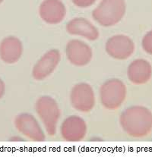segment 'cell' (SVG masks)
<instances>
[{
  "label": "cell",
  "mask_w": 152,
  "mask_h": 157,
  "mask_svg": "<svg viewBox=\"0 0 152 157\" xmlns=\"http://www.w3.org/2000/svg\"><path fill=\"white\" fill-rule=\"evenodd\" d=\"M70 102L80 113L91 112L95 105V94L92 86L87 83L76 84L70 93Z\"/></svg>",
  "instance_id": "cell-5"
},
{
  "label": "cell",
  "mask_w": 152,
  "mask_h": 157,
  "mask_svg": "<svg viewBox=\"0 0 152 157\" xmlns=\"http://www.w3.org/2000/svg\"><path fill=\"white\" fill-rule=\"evenodd\" d=\"M16 129L25 137L33 141H44L46 135L41 124L33 115L21 113L15 118Z\"/></svg>",
  "instance_id": "cell-6"
},
{
  "label": "cell",
  "mask_w": 152,
  "mask_h": 157,
  "mask_svg": "<svg viewBox=\"0 0 152 157\" xmlns=\"http://www.w3.org/2000/svg\"><path fill=\"white\" fill-rule=\"evenodd\" d=\"M126 11L125 0H101L93 10L92 17L103 27H112L119 23Z\"/></svg>",
  "instance_id": "cell-2"
},
{
  "label": "cell",
  "mask_w": 152,
  "mask_h": 157,
  "mask_svg": "<svg viewBox=\"0 0 152 157\" xmlns=\"http://www.w3.org/2000/svg\"><path fill=\"white\" fill-rule=\"evenodd\" d=\"M127 75L132 84L136 85L146 84L152 76L151 65L145 59H135L129 64Z\"/></svg>",
  "instance_id": "cell-13"
},
{
  "label": "cell",
  "mask_w": 152,
  "mask_h": 157,
  "mask_svg": "<svg viewBox=\"0 0 152 157\" xmlns=\"http://www.w3.org/2000/svg\"><path fill=\"white\" fill-rule=\"evenodd\" d=\"M61 60V53L58 49H50L37 62L32 70V76L36 81H43L53 73Z\"/></svg>",
  "instance_id": "cell-8"
},
{
  "label": "cell",
  "mask_w": 152,
  "mask_h": 157,
  "mask_svg": "<svg viewBox=\"0 0 152 157\" xmlns=\"http://www.w3.org/2000/svg\"><path fill=\"white\" fill-rule=\"evenodd\" d=\"M2 2H3V0H0V4H1V3Z\"/></svg>",
  "instance_id": "cell-18"
},
{
  "label": "cell",
  "mask_w": 152,
  "mask_h": 157,
  "mask_svg": "<svg viewBox=\"0 0 152 157\" xmlns=\"http://www.w3.org/2000/svg\"><path fill=\"white\" fill-rule=\"evenodd\" d=\"M22 53L23 45L16 36H7L0 42V59L6 63H16L21 57Z\"/></svg>",
  "instance_id": "cell-14"
},
{
  "label": "cell",
  "mask_w": 152,
  "mask_h": 157,
  "mask_svg": "<svg viewBox=\"0 0 152 157\" xmlns=\"http://www.w3.org/2000/svg\"><path fill=\"white\" fill-rule=\"evenodd\" d=\"M65 53L70 63L82 67L88 65L93 56L91 46L79 40H72L66 45Z\"/></svg>",
  "instance_id": "cell-10"
},
{
  "label": "cell",
  "mask_w": 152,
  "mask_h": 157,
  "mask_svg": "<svg viewBox=\"0 0 152 157\" xmlns=\"http://www.w3.org/2000/svg\"><path fill=\"white\" fill-rule=\"evenodd\" d=\"M41 18L49 25H57L65 18L66 9L61 0H44L39 7Z\"/></svg>",
  "instance_id": "cell-11"
},
{
  "label": "cell",
  "mask_w": 152,
  "mask_h": 157,
  "mask_svg": "<svg viewBox=\"0 0 152 157\" xmlns=\"http://www.w3.org/2000/svg\"><path fill=\"white\" fill-rule=\"evenodd\" d=\"M73 4L79 8H88L92 6L96 0H72Z\"/></svg>",
  "instance_id": "cell-16"
},
{
  "label": "cell",
  "mask_w": 152,
  "mask_h": 157,
  "mask_svg": "<svg viewBox=\"0 0 152 157\" xmlns=\"http://www.w3.org/2000/svg\"><path fill=\"white\" fill-rule=\"evenodd\" d=\"M66 30L69 34L80 36L91 41L98 39V29L84 17H74L67 23Z\"/></svg>",
  "instance_id": "cell-12"
},
{
  "label": "cell",
  "mask_w": 152,
  "mask_h": 157,
  "mask_svg": "<svg viewBox=\"0 0 152 157\" xmlns=\"http://www.w3.org/2000/svg\"><path fill=\"white\" fill-rule=\"evenodd\" d=\"M126 84L117 78L105 81L100 88L102 105L109 110H116L123 105L126 98Z\"/></svg>",
  "instance_id": "cell-4"
},
{
  "label": "cell",
  "mask_w": 152,
  "mask_h": 157,
  "mask_svg": "<svg viewBox=\"0 0 152 157\" xmlns=\"http://www.w3.org/2000/svg\"><path fill=\"white\" fill-rule=\"evenodd\" d=\"M88 131L87 124L82 118L71 115L62 123L60 133L62 139L66 141L76 142L82 140Z\"/></svg>",
  "instance_id": "cell-9"
},
{
  "label": "cell",
  "mask_w": 152,
  "mask_h": 157,
  "mask_svg": "<svg viewBox=\"0 0 152 157\" xmlns=\"http://www.w3.org/2000/svg\"><path fill=\"white\" fill-rule=\"evenodd\" d=\"M119 123L127 135L142 138L152 130V113L142 105H133L126 109L119 116Z\"/></svg>",
  "instance_id": "cell-1"
},
{
  "label": "cell",
  "mask_w": 152,
  "mask_h": 157,
  "mask_svg": "<svg viewBox=\"0 0 152 157\" xmlns=\"http://www.w3.org/2000/svg\"><path fill=\"white\" fill-rule=\"evenodd\" d=\"M5 90H6V86H5V83L3 82L2 80L0 78V99L4 96Z\"/></svg>",
  "instance_id": "cell-17"
},
{
  "label": "cell",
  "mask_w": 152,
  "mask_h": 157,
  "mask_svg": "<svg viewBox=\"0 0 152 157\" xmlns=\"http://www.w3.org/2000/svg\"><path fill=\"white\" fill-rule=\"evenodd\" d=\"M105 49L110 57L117 60H126L133 54L135 44L126 35L117 34L109 38Z\"/></svg>",
  "instance_id": "cell-7"
},
{
  "label": "cell",
  "mask_w": 152,
  "mask_h": 157,
  "mask_svg": "<svg viewBox=\"0 0 152 157\" xmlns=\"http://www.w3.org/2000/svg\"><path fill=\"white\" fill-rule=\"evenodd\" d=\"M142 46L147 53L152 55V30L144 36L142 41Z\"/></svg>",
  "instance_id": "cell-15"
},
{
  "label": "cell",
  "mask_w": 152,
  "mask_h": 157,
  "mask_svg": "<svg viewBox=\"0 0 152 157\" xmlns=\"http://www.w3.org/2000/svg\"><path fill=\"white\" fill-rule=\"evenodd\" d=\"M35 110L48 135L53 137L57 134V125L61 115L57 101L49 96H43L36 101Z\"/></svg>",
  "instance_id": "cell-3"
}]
</instances>
